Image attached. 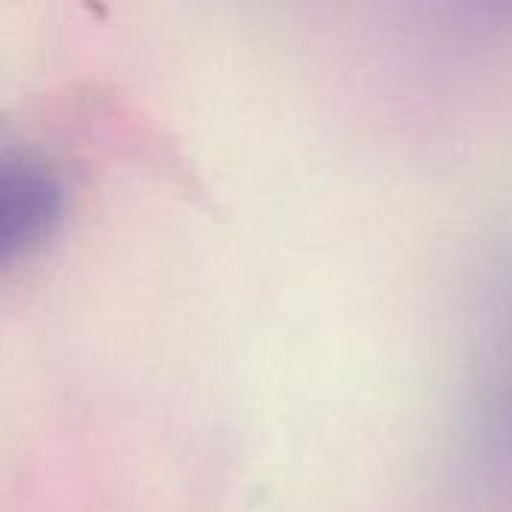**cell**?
I'll return each mask as SVG.
<instances>
[{
  "label": "cell",
  "instance_id": "obj_1",
  "mask_svg": "<svg viewBox=\"0 0 512 512\" xmlns=\"http://www.w3.org/2000/svg\"><path fill=\"white\" fill-rule=\"evenodd\" d=\"M63 213V183L54 165L24 147H0V264L48 240Z\"/></svg>",
  "mask_w": 512,
  "mask_h": 512
},
{
  "label": "cell",
  "instance_id": "obj_2",
  "mask_svg": "<svg viewBox=\"0 0 512 512\" xmlns=\"http://www.w3.org/2000/svg\"><path fill=\"white\" fill-rule=\"evenodd\" d=\"M486 438L492 441V447L504 456H512V384H507L498 399L492 402V408L486 411V426H483Z\"/></svg>",
  "mask_w": 512,
  "mask_h": 512
}]
</instances>
